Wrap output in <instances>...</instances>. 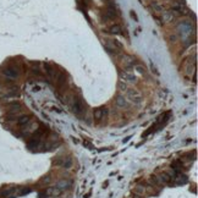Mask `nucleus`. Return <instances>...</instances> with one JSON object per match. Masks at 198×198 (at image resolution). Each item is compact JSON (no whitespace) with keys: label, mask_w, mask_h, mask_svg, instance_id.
<instances>
[{"label":"nucleus","mask_w":198,"mask_h":198,"mask_svg":"<svg viewBox=\"0 0 198 198\" xmlns=\"http://www.w3.org/2000/svg\"><path fill=\"white\" fill-rule=\"evenodd\" d=\"M126 95H127V99L132 104H134V105H139V104L142 103V100H143L142 94L139 93L137 89H133V88L127 89L126 91Z\"/></svg>","instance_id":"f257e3e1"},{"label":"nucleus","mask_w":198,"mask_h":198,"mask_svg":"<svg viewBox=\"0 0 198 198\" xmlns=\"http://www.w3.org/2000/svg\"><path fill=\"white\" fill-rule=\"evenodd\" d=\"M71 108H72V112H74L76 115H82V114L86 112L83 102H82L80 98H76V97L74 98V102H72Z\"/></svg>","instance_id":"f03ea898"},{"label":"nucleus","mask_w":198,"mask_h":198,"mask_svg":"<svg viewBox=\"0 0 198 198\" xmlns=\"http://www.w3.org/2000/svg\"><path fill=\"white\" fill-rule=\"evenodd\" d=\"M120 78H121V81L125 82V83L133 84V83H136V82H137V77L134 76L132 72H130L127 70H124V71L120 72Z\"/></svg>","instance_id":"7ed1b4c3"},{"label":"nucleus","mask_w":198,"mask_h":198,"mask_svg":"<svg viewBox=\"0 0 198 198\" xmlns=\"http://www.w3.org/2000/svg\"><path fill=\"white\" fill-rule=\"evenodd\" d=\"M134 65H138V62H137V60L134 59L133 56H130V55H124V57H122V66L126 69L127 71L128 70H131V69H133V66Z\"/></svg>","instance_id":"20e7f679"},{"label":"nucleus","mask_w":198,"mask_h":198,"mask_svg":"<svg viewBox=\"0 0 198 198\" xmlns=\"http://www.w3.org/2000/svg\"><path fill=\"white\" fill-rule=\"evenodd\" d=\"M54 164L61 166V168L69 169L72 165V159L70 157H60V158H57L56 160H54Z\"/></svg>","instance_id":"39448f33"},{"label":"nucleus","mask_w":198,"mask_h":198,"mask_svg":"<svg viewBox=\"0 0 198 198\" xmlns=\"http://www.w3.org/2000/svg\"><path fill=\"white\" fill-rule=\"evenodd\" d=\"M21 112H22V105L18 102H12L10 105H9V113L7 114L17 116V115L20 114Z\"/></svg>","instance_id":"423d86ee"},{"label":"nucleus","mask_w":198,"mask_h":198,"mask_svg":"<svg viewBox=\"0 0 198 198\" xmlns=\"http://www.w3.org/2000/svg\"><path fill=\"white\" fill-rule=\"evenodd\" d=\"M3 72L9 78H16V77H18V70L14 66H7L6 69L3 70Z\"/></svg>","instance_id":"0eeeda50"},{"label":"nucleus","mask_w":198,"mask_h":198,"mask_svg":"<svg viewBox=\"0 0 198 198\" xmlns=\"http://www.w3.org/2000/svg\"><path fill=\"white\" fill-rule=\"evenodd\" d=\"M108 115V109L107 108H99V109H95L94 113H93V118L95 120H102V119H105Z\"/></svg>","instance_id":"6e6552de"},{"label":"nucleus","mask_w":198,"mask_h":198,"mask_svg":"<svg viewBox=\"0 0 198 198\" xmlns=\"http://www.w3.org/2000/svg\"><path fill=\"white\" fill-rule=\"evenodd\" d=\"M56 86L59 87V88H62V87L65 86V83H66V76H65V74L62 71H60L59 74L56 75Z\"/></svg>","instance_id":"1a4fd4ad"},{"label":"nucleus","mask_w":198,"mask_h":198,"mask_svg":"<svg viewBox=\"0 0 198 198\" xmlns=\"http://www.w3.org/2000/svg\"><path fill=\"white\" fill-rule=\"evenodd\" d=\"M115 103H116V105L119 108H127L128 107V102L124 95H118L116 99H115Z\"/></svg>","instance_id":"9d476101"},{"label":"nucleus","mask_w":198,"mask_h":198,"mask_svg":"<svg viewBox=\"0 0 198 198\" xmlns=\"http://www.w3.org/2000/svg\"><path fill=\"white\" fill-rule=\"evenodd\" d=\"M31 122V116H28V115H22L17 119V124L20 125V126H26Z\"/></svg>","instance_id":"9b49d317"},{"label":"nucleus","mask_w":198,"mask_h":198,"mask_svg":"<svg viewBox=\"0 0 198 198\" xmlns=\"http://www.w3.org/2000/svg\"><path fill=\"white\" fill-rule=\"evenodd\" d=\"M44 70L47 72V75L49 77H54V74H55V70H54V66L49 62H44Z\"/></svg>","instance_id":"f8f14e48"},{"label":"nucleus","mask_w":198,"mask_h":198,"mask_svg":"<svg viewBox=\"0 0 198 198\" xmlns=\"http://www.w3.org/2000/svg\"><path fill=\"white\" fill-rule=\"evenodd\" d=\"M182 168H183V164L181 160H175L172 163V169L175 172H181L182 171Z\"/></svg>","instance_id":"ddd939ff"},{"label":"nucleus","mask_w":198,"mask_h":198,"mask_svg":"<svg viewBox=\"0 0 198 198\" xmlns=\"http://www.w3.org/2000/svg\"><path fill=\"white\" fill-rule=\"evenodd\" d=\"M70 185H71V182H70V181H67V180H61V181L56 185V187L59 188V190L64 191V190H66V188H69V187H70Z\"/></svg>","instance_id":"4468645a"},{"label":"nucleus","mask_w":198,"mask_h":198,"mask_svg":"<svg viewBox=\"0 0 198 198\" xmlns=\"http://www.w3.org/2000/svg\"><path fill=\"white\" fill-rule=\"evenodd\" d=\"M159 180H160L162 182H165V183H171V181H172V177L169 175V174H166V172H163L162 175H160V177H159Z\"/></svg>","instance_id":"2eb2a0df"},{"label":"nucleus","mask_w":198,"mask_h":198,"mask_svg":"<svg viewBox=\"0 0 198 198\" xmlns=\"http://www.w3.org/2000/svg\"><path fill=\"white\" fill-rule=\"evenodd\" d=\"M121 27H120L119 25H114L110 27V33H113V34H122V32H121Z\"/></svg>","instance_id":"dca6fc26"},{"label":"nucleus","mask_w":198,"mask_h":198,"mask_svg":"<svg viewBox=\"0 0 198 198\" xmlns=\"http://www.w3.org/2000/svg\"><path fill=\"white\" fill-rule=\"evenodd\" d=\"M110 43H112V45L114 47V48H116L118 50H121V49H124V44L120 41H118V39H113V41H110Z\"/></svg>","instance_id":"f3484780"},{"label":"nucleus","mask_w":198,"mask_h":198,"mask_svg":"<svg viewBox=\"0 0 198 198\" xmlns=\"http://www.w3.org/2000/svg\"><path fill=\"white\" fill-rule=\"evenodd\" d=\"M174 18V16H172V12H165L163 15V20L164 21H166V22H169V21H171Z\"/></svg>","instance_id":"a211bd4d"},{"label":"nucleus","mask_w":198,"mask_h":198,"mask_svg":"<svg viewBox=\"0 0 198 198\" xmlns=\"http://www.w3.org/2000/svg\"><path fill=\"white\" fill-rule=\"evenodd\" d=\"M118 87H119V88L121 89V91H124V92H126V91L128 89V88H127V84L125 83V82H122V81H120V82H119Z\"/></svg>","instance_id":"6ab92c4d"},{"label":"nucleus","mask_w":198,"mask_h":198,"mask_svg":"<svg viewBox=\"0 0 198 198\" xmlns=\"http://www.w3.org/2000/svg\"><path fill=\"white\" fill-rule=\"evenodd\" d=\"M136 70L139 72V74H146V67L142 65H136Z\"/></svg>","instance_id":"aec40b11"},{"label":"nucleus","mask_w":198,"mask_h":198,"mask_svg":"<svg viewBox=\"0 0 198 198\" xmlns=\"http://www.w3.org/2000/svg\"><path fill=\"white\" fill-rule=\"evenodd\" d=\"M30 192H31V188H22L20 195H27V193H30Z\"/></svg>","instance_id":"412c9836"},{"label":"nucleus","mask_w":198,"mask_h":198,"mask_svg":"<svg viewBox=\"0 0 198 198\" xmlns=\"http://www.w3.org/2000/svg\"><path fill=\"white\" fill-rule=\"evenodd\" d=\"M151 182L153 183V185H158V183H159V180H158L155 176H152V177H151Z\"/></svg>","instance_id":"4be33fe9"},{"label":"nucleus","mask_w":198,"mask_h":198,"mask_svg":"<svg viewBox=\"0 0 198 198\" xmlns=\"http://www.w3.org/2000/svg\"><path fill=\"white\" fill-rule=\"evenodd\" d=\"M154 9H155L157 11H163V6H160V5H158V4H153L152 5Z\"/></svg>","instance_id":"5701e85b"},{"label":"nucleus","mask_w":198,"mask_h":198,"mask_svg":"<svg viewBox=\"0 0 198 198\" xmlns=\"http://www.w3.org/2000/svg\"><path fill=\"white\" fill-rule=\"evenodd\" d=\"M131 16L134 18V20H136V21H138V18H137V15H136V14H134V11H131Z\"/></svg>","instance_id":"b1692460"},{"label":"nucleus","mask_w":198,"mask_h":198,"mask_svg":"<svg viewBox=\"0 0 198 198\" xmlns=\"http://www.w3.org/2000/svg\"><path fill=\"white\" fill-rule=\"evenodd\" d=\"M136 192H139V193H143V192H144V190H143V188H136Z\"/></svg>","instance_id":"393cba45"}]
</instances>
